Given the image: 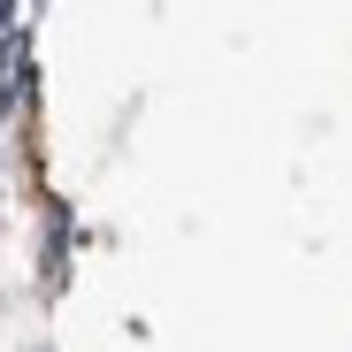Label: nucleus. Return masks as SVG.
<instances>
[{
  "label": "nucleus",
  "mask_w": 352,
  "mask_h": 352,
  "mask_svg": "<svg viewBox=\"0 0 352 352\" xmlns=\"http://www.w3.org/2000/svg\"><path fill=\"white\" fill-rule=\"evenodd\" d=\"M8 16H16V0H0V31H8Z\"/></svg>",
  "instance_id": "obj_1"
}]
</instances>
